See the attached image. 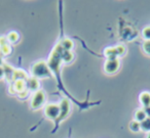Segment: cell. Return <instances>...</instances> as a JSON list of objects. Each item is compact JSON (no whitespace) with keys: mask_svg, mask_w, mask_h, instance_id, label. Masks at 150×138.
<instances>
[{"mask_svg":"<svg viewBox=\"0 0 150 138\" xmlns=\"http://www.w3.org/2000/svg\"><path fill=\"white\" fill-rule=\"evenodd\" d=\"M31 72L33 78L36 79H45L52 77V72H50V67H48L47 62H43V60H40V62L34 64Z\"/></svg>","mask_w":150,"mask_h":138,"instance_id":"obj_1","label":"cell"},{"mask_svg":"<svg viewBox=\"0 0 150 138\" xmlns=\"http://www.w3.org/2000/svg\"><path fill=\"white\" fill-rule=\"evenodd\" d=\"M70 109H71V105H70V101L68 100L67 98H64L60 103V113H59V117L54 120V125H56V129L58 128L59 124L65 120L67 118V116L69 115L70 113ZM56 129L54 130V132L56 131Z\"/></svg>","mask_w":150,"mask_h":138,"instance_id":"obj_2","label":"cell"},{"mask_svg":"<svg viewBox=\"0 0 150 138\" xmlns=\"http://www.w3.org/2000/svg\"><path fill=\"white\" fill-rule=\"evenodd\" d=\"M44 102H45V93L42 90L36 91L31 99V109L37 111L44 104Z\"/></svg>","mask_w":150,"mask_h":138,"instance_id":"obj_3","label":"cell"},{"mask_svg":"<svg viewBox=\"0 0 150 138\" xmlns=\"http://www.w3.org/2000/svg\"><path fill=\"white\" fill-rule=\"evenodd\" d=\"M60 113V105L56 103H48L44 107V116L50 120H56Z\"/></svg>","mask_w":150,"mask_h":138,"instance_id":"obj_4","label":"cell"},{"mask_svg":"<svg viewBox=\"0 0 150 138\" xmlns=\"http://www.w3.org/2000/svg\"><path fill=\"white\" fill-rule=\"evenodd\" d=\"M119 66H120V62H119L118 58H116V60H107L104 64V70L107 74L111 75L118 71Z\"/></svg>","mask_w":150,"mask_h":138,"instance_id":"obj_5","label":"cell"},{"mask_svg":"<svg viewBox=\"0 0 150 138\" xmlns=\"http://www.w3.org/2000/svg\"><path fill=\"white\" fill-rule=\"evenodd\" d=\"M26 88V81L25 80H16L13 81V83L11 85V88H9V91L11 93H20L22 91H24Z\"/></svg>","mask_w":150,"mask_h":138,"instance_id":"obj_6","label":"cell"},{"mask_svg":"<svg viewBox=\"0 0 150 138\" xmlns=\"http://www.w3.org/2000/svg\"><path fill=\"white\" fill-rule=\"evenodd\" d=\"M26 88H27L28 91H38V88H39V81L36 78H30L27 80L26 82Z\"/></svg>","mask_w":150,"mask_h":138,"instance_id":"obj_7","label":"cell"},{"mask_svg":"<svg viewBox=\"0 0 150 138\" xmlns=\"http://www.w3.org/2000/svg\"><path fill=\"white\" fill-rule=\"evenodd\" d=\"M104 54L107 57V60H116L118 57V52L116 47H108L104 50Z\"/></svg>","mask_w":150,"mask_h":138,"instance_id":"obj_8","label":"cell"},{"mask_svg":"<svg viewBox=\"0 0 150 138\" xmlns=\"http://www.w3.org/2000/svg\"><path fill=\"white\" fill-rule=\"evenodd\" d=\"M140 102L144 107L150 106V93L149 92H143L139 97Z\"/></svg>","mask_w":150,"mask_h":138,"instance_id":"obj_9","label":"cell"},{"mask_svg":"<svg viewBox=\"0 0 150 138\" xmlns=\"http://www.w3.org/2000/svg\"><path fill=\"white\" fill-rule=\"evenodd\" d=\"M59 44H60L61 47L63 48V50H67V51H71V49L73 48V45H74L72 40L68 39V38L63 39Z\"/></svg>","mask_w":150,"mask_h":138,"instance_id":"obj_10","label":"cell"},{"mask_svg":"<svg viewBox=\"0 0 150 138\" xmlns=\"http://www.w3.org/2000/svg\"><path fill=\"white\" fill-rule=\"evenodd\" d=\"M61 56H62V62H66V64H69V62H71L73 60V57H74V55H73L72 52H71V51H67V50H63Z\"/></svg>","mask_w":150,"mask_h":138,"instance_id":"obj_11","label":"cell"},{"mask_svg":"<svg viewBox=\"0 0 150 138\" xmlns=\"http://www.w3.org/2000/svg\"><path fill=\"white\" fill-rule=\"evenodd\" d=\"M13 79V81H16V80H25V79H27V75H26V73L24 72L23 70H15Z\"/></svg>","mask_w":150,"mask_h":138,"instance_id":"obj_12","label":"cell"},{"mask_svg":"<svg viewBox=\"0 0 150 138\" xmlns=\"http://www.w3.org/2000/svg\"><path fill=\"white\" fill-rule=\"evenodd\" d=\"M2 67H3V69H4V76L6 77L8 80L13 79V72H15V70H13V69L11 68V66H8V64H3Z\"/></svg>","mask_w":150,"mask_h":138,"instance_id":"obj_13","label":"cell"},{"mask_svg":"<svg viewBox=\"0 0 150 138\" xmlns=\"http://www.w3.org/2000/svg\"><path fill=\"white\" fill-rule=\"evenodd\" d=\"M146 118H147V117H146V113H145V111H144V109H138V111H136V113H135V121L141 123V122H143Z\"/></svg>","mask_w":150,"mask_h":138,"instance_id":"obj_14","label":"cell"},{"mask_svg":"<svg viewBox=\"0 0 150 138\" xmlns=\"http://www.w3.org/2000/svg\"><path fill=\"white\" fill-rule=\"evenodd\" d=\"M141 125V130L146 132H150V118H146L143 122L140 123Z\"/></svg>","mask_w":150,"mask_h":138,"instance_id":"obj_15","label":"cell"},{"mask_svg":"<svg viewBox=\"0 0 150 138\" xmlns=\"http://www.w3.org/2000/svg\"><path fill=\"white\" fill-rule=\"evenodd\" d=\"M129 130L133 132H139L140 130H141V125H140V123L137 121H132L131 123H129Z\"/></svg>","mask_w":150,"mask_h":138,"instance_id":"obj_16","label":"cell"},{"mask_svg":"<svg viewBox=\"0 0 150 138\" xmlns=\"http://www.w3.org/2000/svg\"><path fill=\"white\" fill-rule=\"evenodd\" d=\"M7 40L11 43H16V42L19 40V34L17 32H11V33L7 35Z\"/></svg>","mask_w":150,"mask_h":138,"instance_id":"obj_17","label":"cell"},{"mask_svg":"<svg viewBox=\"0 0 150 138\" xmlns=\"http://www.w3.org/2000/svg\"><path fill=\"white\" fill-rule=\"evenodd\" d=\"M11 52V46H9V44L8 45L1 46V47H0V53L2 54V55H8Z\"/></svg>","mask_w":150,"mask_h":138,"instance_id":"obj_18","label":"cell"},{"mask_svg":"<svg viewBox=\"0 0 150 138\" xmlns=\"http://www.w3.org/2000/svg\"><path fill=\"white\" fill-rule=\"evenodd\" d=\"M142 36H143V38L145 39V41L150 40V26L149 27H146L145 29H143V31H142Z\"/></svg>","mask_w":150,"mask_h":138,"instance_id":"obj_19","label":"cell"},{"mask_svg":"<svg viewBox=\"0 0 150 138\" xmlns=\"http://www.w3.org/2000/svg\"><path fill=\"white\" fill-rule=\"evenodd\" d=\"M143 51L150 56V40H147L143 43Z\"/></svg>","mask_w":150,"mask_h":138,"instance_id":"obj_20","label":"cell"},{"mask_svg":"<svg viewBox=\"0 0 150 138\" xmlns=\"http://www.w3.org/2000/svg\"><path fill=\"white\" fill-rule=\"evenodd\" d=\"M116 49H117V52H118V55L119 56H121V55H123V54H125V46H122V45H117L116 46Z\"/></svg>","mask_w":150,"mask_h":138,"instance_id":"obj_21","label":"cell"},{"mask_svg":"<svg viewBox=\"0 0 150 138\" xmlns=\"http://www.w3.org/2000/svg\"><path fill=\"white\" fill-rule=\"evenodd\" d=\"M8 40H7V37H0V47L1 46H5L8 45Z\"/></svg>","mask_w":150,"mask_h":138,"instance_id":"obj_22","label":"cell"},{"mask_svg":"<svg viewBox=\"0 0 150 138\" xmlns=\"http://www.w3.org/2000/svg\"><path fill=\"white\" fill-rule=\"evenodd\" d=\"M28 93H29V91H28L27 89H25V90L22 91V92L18 93V95H19L20 98H25V97L28 96Z\"/></svg>","mask_w":150,"mask_h":138,"instance_id":"obj_23","label":"cell"},{"mask_svg":"<svg viewBox=\"0 0 150 138\" xmlns=\"http://www.w3.org/2000/svg\"><path fill=\"white\" fill-rule=\"evenodd\" d=\"M144 111L146 113V117L147 118H150V106H147V107H144Z\"/></svg>","mask_w":150,"mask_h":138,"instance_id":"obj_24","label":"cell"},{"mask_svg":"<svg viewBox=\"0 0 150 138\" xmlns=\"http://www.w3.org/2000/svg\"><path fill=\"white\" fill-rule=\"evenodd\" d=\"M4 77V69L3 67H0V79H2Z\"/></svg>","mask_w":150,"mask_h":138,"instance_id":"obj_25","label":"cell"},{"mask_svg":"<svg viewBox=\"0 0 150 138\" xmlns=\"http://www.w3.org/2000/svg\"><path fill=\"white\" fill-rule=\"evenodd\" d=\"M2 57H1V56H0V67H2Z\"/></svg>","mask_w":150,"mask_h":138,"instance_id":"obj_26","label":"cell"},{"mask_svg":"<svg viewBox=\"0 0 150 138\" xmlns=\"http://www.w3.org/2000/svg\"><path fill=\"white\" fill-rule=\"evenodd\" d=\"M146 138H150V132L147 134V136H146Z\"/></svg>","mask_w":150,"mask_h":138,"instance_id":"obj_27","label":"cell"}]
</instances>
